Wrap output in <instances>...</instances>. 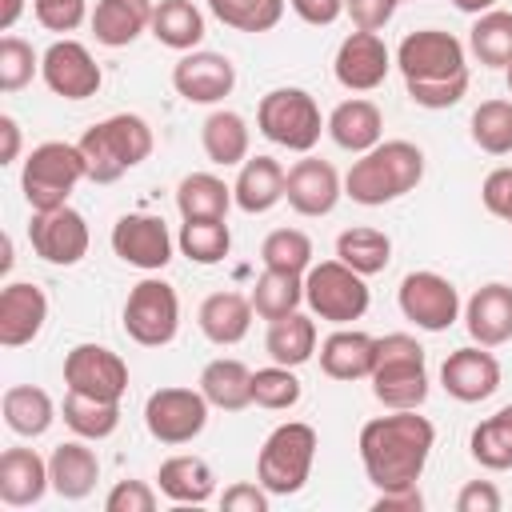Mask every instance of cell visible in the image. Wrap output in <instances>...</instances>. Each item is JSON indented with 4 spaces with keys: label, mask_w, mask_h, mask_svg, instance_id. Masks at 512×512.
<instances>
[{
    "label": "cell",
    "mask_w": 512,
    "mask_h": 512,
    "mask_svg": "<svg viewBox=\"0 0 512 512\" xmlns=\"http://www.w3.org/2000/svg\"><path fill=\"white\" fill-rule=\"evenodd\" d=\"M252 316H256V308H252L248 296H240V292H212V296H204V304L196 312V324H200V332L212 344L228 348V344H240L248 336Z\"/></svg>",
    "instance_id": "cell-27"
},
{
    "label": "cell",
    "mask_w": 512,
    "mask_h": 512,
    "mask_svg": "<svg viewBox=\"0 0 512 512\" xmlns=\"http://www.w3.org/2000/svg\"><path fill=\"white\" fill-rule=\"evenodd\" d=\"M368 284L344 260H320L304 272V304L328 324H352L368 312Z\"/></svg>",
    "instance_id": "cell-9"
},
{
    "label": "cell",
    "mask_w": 512,
    "mask_h": 512,
    "mask_svg": "<svg viewBox=\"0 0 512 512\" xmlns=\"http://www.w3.org/2000/svg\"><path fill=\"white\" fill-rule=\"evenodd\" d=\"M208 8L236 32H268L284 16V0H208Z\"/></svg>",
    "instance_id": "cell-45"
},
{
    "label": "cell",
    "mask_w": 512,
    "mask_h": 512,
    "mask_svg": "<svg viewBox=\"0 0 512 512\" xmlns=\"http://www.w3.org/2000/svg\"><path fill=\"white\" fill-rule=\"evenodd\" d=\"M40 76L44 84L64 96V100H88L100 92L104 76H100V64L92 60V52L80 44V40H52L48 52L40 56Z\"/></svg>",
    "instance_id": "cell-14"
},
{
    "label": "cell",
    "mask_w": 512,
    "mask_h": 512,
    "mask_svg": "<svg viewBox=\"0 0 512 512\" xmlns=\"http://www.w3.org/2000/svg\"><path fill=\"white\" fill-rule=\"evenodd\" d=\"M468 48L480 64L488 68H508L512 64V12L508 8H488L472 20L468 28Z\"/></svg>",
    "instance_id": "cell-37"
},
{
    "label": "cell",
    "mask_w": 512,
    "mask_h": 512,
    "mask_svg": "<svg viewBox=\"0 0 512 512\" xmlns=\"http://www.w3.org/2000/svg\"><path fill=\"white\" fill-rule=\"evenodd\" d=\"M300 380L288 364H268L252 372V404L268 408V412H284L292 404H300Z\"/></svg>",
    "instance_id": "cell-46"
},
{
    "label": "cell",
    "mask_w": 512,
    "mask_h": 512,
    "mask_svg": "<svg viewBox=\"0 0 512 512\" xmlns=\"http://www.w3.org/2000/svg\"><path fill=\"white\" fill-rule=\"evenodd\" d=\"M460 12H468V16H480V12H488V8H496V0H452Z\"/></svg>",
    "instance_id": "cell-58"
},
{
    "label": "cell",
    "mask_w": 512,
    "mask_h": 512,
    "mask_svg": "<svg viewBox=\"0 0 512 512\" xmlns=\"http://www.w3.org/2000/svg\"><path fill=\"white\" fill-rule=\"evenodd\" d=\"M108 512H156V488L144 480H120L108 496H104Z\"/></svg>",
    "instance_id": "cell-49"
},
{
    "label": "cell",
    "mask_w": 512,
    "mask_h": 512,
    "mask_svg": "<svg viewBox=\"0 0 512 512\" xmlns=\"http://www.w3.org/2000/svg\"><path fill=\"white\" fill-rule=\"evenodd\" d=\"M264 348H268L272 364H288V368L308 364L312 352H316V320L304 316L300 308L288 312V316H280V320H268Z\"/></svg>",
    "instance_id": "cell-33"
},
{
    "label": "cell",
    "mask_w": 512,
    "mask_h": 512,
    "mask_svg": "<svg viewBox=\"0 0 512 512\" xmlns=\"http://www.w3.org/2000/svg\"><path fill=\"white\" fill-rule=\"evenodd\" d=\"M112 252L140 272H160L172 260L168 224L148 212H128L112 224Z\"/></svg>",
    "instance_id": "cell-16"
},
{
    "label": "cell",
    "mask_w": 512,
    "mask_h": 512,
    "mask_svg": "<svg viewBox=\"0 0 512 512\" xmlns=\"http://www.w3.org/2000/svg\"><path fill=\"white\" fill-rule=\"evenodd\" d=\"M260 260H264V268L304 276V272L312 268V240H308V232H300V228H276V232L264 236Z\"/></svg>",
    "instance_id": "cell-43"
},
{
    "label": "cell",
    "mask_w": 512,
    "mask_h": 512,
    "mask_svg": "<svg viewBox=\"0 0 512 512\" xmlns=\"http://www.w3.org/2000/svg\"><path fill=\"white\" fill-rule=\"evenodd\" d=\"M64 384L68 392L120 404V396L128 392V364L104 344H76L64 356Z\"/></svg>",
    "instance_id": "cell-13"
},
{
    "label": "cell",
    "mask_w": 512,
    "mask_h": 512,
    "mask_svg": "<svg viewBox=\"0 0 512 512\" xmlns=\"http://www.w3.org/2000/svg\"><path fill=\"white\" fill-rule=\"evenodd\" d=\"M36 72H40V56L32 52V44L20 36H4L0 40V92H20Z\"/></svg>",
    "instance_id": "cell-47"
},
{
    "label": "cell",
    "mask_w": 512,
    "mask_h": 512,
    "mask_svg": "<svg viewBox=\"0 0 512 512\" xmlns=\"http://www.w3.org/2000/svg\"><path fill=\"white\" fill-rule=\"evenodd\" d=\"M28 240H32V252L48 264H80L88 256V220L76 212V208H52V212H32V224H28Z\"/></svg>",
    "instance_id": "cell-15"
},
{
    "label": "cell",
    "mask_w": 512,
    "mask_h": 512,
    "mask_svg": "<svg viewBox=\"0 0 512 512\" xmlns=\"http://www.w3.org/2000/svg\"><path fill=\"white\" fill-rule=\"evenodd\" d=\"M232 200V188L212 172H188L176 184V208L184 220H224Z\"/></svg>",
    "instance_id": "cell-34"
},
{
    "label": "cell",
    "mask_w": 512,
    "mask_h": 512,
    "mask_svg": "<svg viewBox=\"0 0 512 512\" xmlns=\"http://www.w3.org/2000/svg\"><path fill=\"white\" fill-rule=\"evenodd\" d=\"M344 196L340 188V176L328 160H316V156H304L288 168V180H284V200L292 212L300 216H328L336 208V200Z\"/></svg>",
    "instance_id": "cell-20"
},
{
    "label": "cell",
    "mask_w": 512,
    "mask_h": 512,
    "mask_svg": "<svg viewBox=\"0 0 512 512\" xmlns=\"http://www.w3.org/2000/svg\"><path fill=\"white\" fill-rule=\"evenodd\" d=\"M48 320V296L32 280H12L0 292V344L4 348H24L40 336Z\"/></svg>",
    "instance_id": "cell-21"
},
{
    "label": "cell",
    "mask_w": 512,
    "mask_h": 512,
    "mask_svg": "<svg viewBox=\"0 0 512 512\" xmlns=\"http://www.w3.org/2000/svg\"><path fill=\"white\" fill-rule=\"evenodd\" d=\"M464 328L476 344L484 348H500L512 340V284H484L472 292V300L464 304Z\"/></svg>",
    "instance_id": "cell-22"
},
{
    "label": "cell",
    "mask_w": 512,
    "mask_h": 512,
    "mask_svg": "<svg viewBox=\"0 0 512 512\" xmlns=\"http://www.w3.org/2000/svg\"><path fill=\"white\" fill-rule=\"evenodd\" d=\"M52 488L48 460L36 448H8L0 456V500L8 508H32Z\"/></svg>",
    "instance_id": "cell-23"
},
{
    "label": "cell",
    "mask_w": 512,
    "mask_h": 512,
    "mask_svg": "<svg viewBox=\"0 0 512 512\" xmlns=\"http://www.w3.org/2000/svg\"><path fill=\"white\" fill-rule=\"evenodd\" d=\"M208 408L200 388H156L144 400V428L160 444H188L204 432Z\"/></svg>",
    "instance_id": "cell-11"
},
{
    "label": "cell",
    "mask_w": 512,
    "mask_h": 512,
    "mask_svg": "<svg viewBox=\"0 0 512 512\" xmlns=\"http://www.w3.org/2000/svg\"><path fill=\"white\" fill-rule=\"evenodd\" d=\"M472 140L488 156L512 152V100H484L472 112Z\"/></svg>",
    "instance_id": "cell-44"
},
{
    "label": "cell",
    "mask_w": 512,
    "mask_h": 512,
    "mask_svg": "<svg viewBox=\"0 0 512 512\" xmlns=\"http://www.w3.org/2000/svg\"><path fill=\"white\" fill-rule=\"evenodd\" d=\"M76 144L84 152L88 180L112 184L152 156V128L136 112H116V116H104L100 124H92Z\"/></svg>",
    "instance_id": "cell-4"
},
{
    "label": "cell",
    "mask_w": 512,
    "mask_h": 512,
    "mask_svg": "<svg viewBox=\"0 0 512 512\" xmlns=\"http://www.w3.org/2000/svg\"><path fill=\"white\" fill-rule=\"evenodd\" d=\"M504 80H508V92H512V64L504 68Z\"/></svg>",
    "instance_id": "cell-60"
},
{
    "label": "cell",
    "mask_w": 512,
    "mask_h": 512,
    "mask_svg": "<svg viewBox=\"0 0 512 512\" xmlns=\"http://www.w3.org/2000/svg\"><path fill=\"white\" fill-rule=\"evenodd\" d=\"M336 260H344L360 276H376L392 260V240L380 228H344L336 236Z\"/></svg>",
    "instance_id": "cell-38"
},
{
    "label": "cell",
    "mask_w": 512,
    "mask_h": 512,
    "mask_svg": "<svg viewBox=\"0 0 512 512\" xmlns=\"http://www.w3.org/2000/svg\"><path fill=\"white\" fill-rule=\"evenodd\" d=\"M268 500H272V492L256 480V484H232V488H224L220 508L224 512H268Z\"/></svg>",
    "instance_id": "cell-52"
},
{
    "label": "cell",
    "mask_w": 512,
    "mask_h": 512,
    "mask_svg": "<svg viewBox=\"0 0 512 512\" xmlns=\"http://www.w3.org/2000/svg\"><path fill=\"white\" fill-rule=\"evenodd\" d=\"M48 476H52V492H56V496H64V500H84V496L96 488V480H100V460H96V452L84 444V436H80V440H64V444H56L52 456H48Z\"/></svg>",
    "instance_id": "cell-24"
},
{
    "label": "cell",
    "mask_w": 512,
    "mask_h": 512,
    "mask_svg": "<svg viewBox=\"0 0 512 512\" xmlns=\"http://www.w3.org/2000/svg\"><path fill=\"white\" fill-rule=\"evenodd\" d=\"M480 200L492 216L508 220L512 224V168H492L480 184Z\"/></svg>",
    "instance_id": "cell-50"
},
{
    "label": "cell",
    "mask_w": 512,
    "mask_h": 512,
    "mask_svg": "<svg viewBox=\"0 0 512 512\" xmlns=\"http://www.w3.org/2000/svg\"><path fill=\"white\" fill-rule=\"evenodd\" d=\"M252 308L260 320H280L288 312L300 308L304 300V276H292V272H276V268H264L252 284Z\"/></svg>",
    "instance_id": "cell-39"
},
{
    "label": "cell",
    "mask_w": 512,
    "mask_h": 512,
    "mask_svg": "<svg viewBox=\"0 0 512 512\" xmlns=\"http://www.w3.org/2000/svg\"><path fill=\"white\" fill-rule=\"evenodd\" d=\"M436 428L416 408H392V416H376L360 428V464L376 492L412 488L424 476L432 456Z\"/></svg>",
    "instance_id": "cell-1"
},
{
    "label": "cell",
    "mask_w": 512,
    "mask_h": 512,
    "mask_svg": "<svg viewBox=\"0 0 512 512\" xmlns=\"http://www.w3.org/2000/svg\"><path fill=\"white\" fill-rule=\"evenodd\" d=\"M440 384L452 400L460 404H480L500 388V360L484 344H468L444 356L440 364Z\"/></svg>",
    "instance_id": "cell-19"
},
{
    "label": "cell",
    "mask_w": 512,
    "mask_h": 512,
    "mask_svg": "<svg viewBox=\"0 0 512 512\" xmlns=\"http://www.w3.org/2000/svg\"><path fill=\"white\" fill-rule=\"evenodd\" d=\"M504 496L492 480H468L456 496V512H500Z\"/></svg>",
    "instance_id": "cell-53"
},
{
    "label": "cell",
    "mask_w": 512,
    "mask_h": 512,
    "mask_svg": "<svg viewBox=\"0 0 512 512\" xmlns=\"http://www.w3.org/2000/svg\"><path fill=\"white\" fill-rule=\"evenodd\" d=\"M152 12H156V0H96L92 36L104 48H124L152 28Z\"/></svg>",
    "instance_id": "cell-28"
},
{
    "label": "cell",
    "mask_w": 512,
    "mask_h": 512,
    "mask_svg": "<svg viewBox=\"0 0 512 512\" xmlns=\"http://www.w3.org/2000/svg\"><path fill=\"white\" fill-rule=\"evenodd\" d=\"M424 180V152L412 140H380L376 148L360 152L344 176V196H352L364 208L392 204L408 196Z\"/></svg>",
    "instance_id": "cell-3"
},
{
    "label": "cell",
    "mask_w": 512,
    "mask_h": 512,
    "mask_svg": "<svg viewBox=\"0 0 512 512\" xmlns=\"http://www.w3.org/2000/svg\"><path fill=\"white\" fill-rule=\"evenodd\" d=\"M12 268V240L4 236V260H0V272H8Z\"/></svg>",
    "instance_id": "cell-59"
},
{
    "label": "cell",
    "mask_w": 512,
    "mask_h": 512,
    "mask_svg": "<svg viewBox=\"0 0 512 512\" xmlns=\"http://www.w3.org/2000/svg\"><path fill=\"white\" fill-rule=\"evenodd\" d=\"M0 136H4V148H0V164H12L20 156V124L12 116H0Z\"/></svg>",
    "instance_id": "cell-56"
},
{
    "label": "cell",
    "mask_w": 512,
    "mask_h": 512,
    "mask_svg": "<svg viewBox=\"0 0 512 512\" xmlns=\"http://www.w3.org/2000/svg\"><path fill=\"white\" fill-rule=\"evenodd\" d=\"M388 68H392V52H388L384 36L380 32H360V28L340 40L336 60H332V72H336V80L348 92H372V88H380L384 76H388Z\"/></svg>",
    "instance_id": "cell-17"
},
{
    "label": "cell",
    "mask_w": 512,
    "mask_h": 512,
    "mask_svg": "<svg viewBox=\"0 0 512 512\" xmlns=\"http://www.w3.org/2000/svg\"><path fill=\"white\" fill-rule=\"evenodd\" d=\"M60 416L84 440H104V436H112L120 428V404L116 400H96V396H80V392L64 396Z\"/></svg>",
    "instance_id": "cell-41"
},
{
    "label": "cell",
    "mask_w": 512,
    "mask_h": 512,
    "mask_svg": "<svg viewBox=\"0 0 512 512\" xmlns=\"http://www.w3.org/2000/svg\"><path fill=\"white\" fill-rule=\"evenodd\" d=\"M376 364V336L356 332V328H336L320 344V368L332 380H364L372 376Z\"/></svg>",
    "instance_id": "cell-25"
},
{
    "label": "cell",
    "mask_w": 512,
    "mask_h": 512,
    "mask_svg": "<svg viewBox=\"0 0 512 512\" xmlns=\"http://www.w3.org/2000/svg\"><path fill=\"white\" fill-rule=\"evenodd\" d=\"M176 244L192 264H220L232 248V232L224 220H184Z\"/></svg>",
    "instance_id": "cell-42"
},
{
    "label": "cell",
    "mask_w": 512,
    "mask_h": 512,
    "mask_svg": "<svg viewBox=\"0 0 512 512\" xmlns=\"http://www.w3.org/2000/svg\"><path fill=\"white\" fill-rule=\"evenodd\" d=\"M288 4L304 24H316V28L340 20V12H344V0H288Z\"/></svg>",
    "instance_id": "cell-54"
},
{
    "label": "cell",
    "mask_w": 512,
    "mask_h": 512,
    "mask_svg": "<svg viewBox=\"0 0 512 512\" xmlns=\"http://www.w3.org/2000/svg\"><path fill=\"white\" fill-rule=\"evenodd\" d=\"M328 136L344 148V152H368V148H376L380 144V136H384V112L372 104V100H364V96H352V100H344V104H336L332 108V116H328Z\"/></svg>",
    "instance_id": "cell-26"
},
{
    "label": "cell",
    "mask_w": 512,
    "mask_h": 512,
    "mask_svg": "<svg viewBox=\"0 0 512 512\" xmlns=\"http://www.w3.org/2000/svg\"><path fill=\"white\" fill-rule=\"evenodd\" d=\"M284 180H288V172L280 168L276 156H248L240 164V176L232 184V196H236V204L244 212L260 216V212H268V208H276L284 200Z\"/></svg>",
    "instance_id": "cell-29"
},
{
    "label": "cell",
    "mask_w": 512,
    "mask_h": 512,
    "mask_svg": "<svg viewBox=\"0 0 512 512\" xmlns=\"http://www.w3.org/2000/svg\"><path fill=\"white\" fill-rule=\"evenodd\" d=\"M400 0H344V12L352 16V24L360 32H380L392 16H396Z\"/></svg>",
    "instance_id": "cell-51"
},
{
    "label": "cell",
    "mask_w": 512,
    "mask_h": 512,
    "mask_svg": "<svg viewBox=\"0 0 512 512\" xmlns=\"http://www.w3.org/2000/svg\"><path fill=\"white\" fill-rule=\"evenodd\" d=\"M24 12V0H0V32H8Z\"/></svg>",
    "instance_id": "cell-57"
},
{
    "label": "cell",
    "mask_w": 512,
    "mask_h": 512,
    "mask_svg": "<svg viewBox=\"0 0 512 512\" xmlns=\"http://www.w3.org/2000/svg\"><path fill=\"white\" fill-rule=\"evenodd\" d=\"M32 8L48 32H76L88 16V0H32Z\"/></svg>",
    "instance_id": "cell-48"
},
{
    "label": "cell",
    "mask_w": 512,
    "mask_h": 512,
    "mask_svg": "<svg viewBox=\"0 0 512 512\" xmlns=\"http://www.w3.org/2000/svg\"><path fill=\"white\" fill-rule=\"evenodd\" d=\"M256 128L288 148V152H312L320 132L328 128V120H320V104L312 92L304 88H272L260 96L256 104Z\"/></svg>",
    "instance_id": "cell-8"
},
{
    "label": "cell",
    "mask_w": 512,
    "mask_h": 512,
    "mask_svg": "<svg viewBox=\"0 0 512 512\" xmlns=\"http://www.w3.org/2000/svg\"><path fill=\"white\" fill-rule=\"evenodd\" d=\"M396 68L412 104L420 108H452L468 92V56L464 44L444 28H416L396 48Z\"/></svg>",
    "instance_id": "cell-2"
},
{
    "label": "cell",
    "mask_w": 512,
    "mask_h": 512,
    "mask_svg": "<svg viewBox=\"0 0 512 512\" xmlns=\"http://www.w3.org/2000/svg\"><path fill=\"white\" fill-rule=\"evenodd\" d=\"M172 88L188 100V104H220L232 88H236V68L224 52H204L192 48L176 60L172 68Z\"/></svg>",
    "instance_id": "cell-18"
},
{
    "label": "cell",
    "mask_w": 512,
    "mask_h": 512,
    "mask_svg": "<svg viewBox=\"0 0 512 512\" xmlns=\"http://www.w3.org/2000/svg\"><path fill=\"white\" fill-rule=\"evenodd\" d=\"M396 304L404 312V320H412L416 328L424 332H444L460 320V292L448 276L440 272H408L400 280V292H396Z\"/></svg>",
    "instance_id": "cell-12"
},
{
    "label": "cell",
    "mask_w": 512,
    "mask_h": 512,
    "mask_svg": "<svg viewBox=\"0 0 512 512\" xmlns=\"http://www.w3.org/2000/svg\"><path fill=\"white\" fill-rule=\"evenodd\" d=\"M164 48L176 52H192L204 40V16L192 0H156L152 12V28H148Z\"/></svg>",
    "instance_id": "cell-36"
},
{
    "label": "cell",
    "mask_w": 512,
    "mask_h": 512,
    "mask_svg": "<svg viewBox=\"0 0 512 512\" xmlns=\"http://www.w3.org/2000/svg\"><path fill=\"white\" fill-rule=\"evenodd\" d=\"M200 392L212 408L220 412H240L252 404V368L236 356H220V360H208L204 372H200Z\"/></svg>",
    "instance_id": "cell-31"
},
{
    "label": "cell",
    "mask_w": 512,
    "mask_h": 512,
    "mask_svg": "<svg viewBox=\"0 0 512 512\" xmlns=\"http://www.w3.org/2000/svg\"><path fill=\"white\" fill-rule=\"evenodd\" d=\"M368 380L384 408H420L428 400V364L420 340L408 332L376 336V364Z\"/></svg>",
    "instance_id": "cell-5"
},
{
    "label": "cell",
    "mask_w": 512,
    "mask_h": 512,
    "mask_svg": "<svg viewBox=\"0 0 512 512\" xmlns=\"http://www.w3.org/2000/svg\"><path fill=\"white\" fill-rule=\"evenodd\" d=\"M248 124L240 112L232 108H216L204 124H200V144H204V156L220 168H232V164H244L248 160Z\"/></svg>",
    "instance_id": "cell-32"
},
{
    "label": "cell",
    "mask_w": 512,
    "mask_h": 512,
    "mask_svg": "<svg viewBox=\"0 0 512 512\" xmlns=\"http://www.w3.org/2000/svg\"><path fill=\"white\" fill-rule=\"evenodd\" d=\"M80 180H88L84 152H80V144H64V140L36 144L20 168V192L32 212L64 208Z\"/></svg>",
    "instance_id": "cell-6"
},
{
    "label": "cell",
    "mask_w": 512,
    "mask_h": 512,
    "mask_svg": "<svg viewBox=\"0 0 512 512\" xmlns=\"http://www.w3.org/2000/svg\"><path fill=\"white\" fill-rule=\"evenodd\" d=\"M316 444H320L316 428L304 424V420H288V424L272 428L260 456H256V480L272 496H296L312 476Z\"/></svg>",
    "instance_id": "cell-7"
},
{
    "label": "cell",
    "mask_w": 512,
    "mask_h": 512,
    "mask_svg": "<svg viewBox=\"0 0 512 512\" xmlns=\"http://www.w3.org/2000/svg\"><path fill=\"white\" fill-rule=\"evenodd\" d=\"M156 484L160 492L172 500V504H204L212 500L216 492V472L204 456H192V452H180V456H168L156 472Z\"/></svg>",
    "instance_id": "cell-30"
},
{
    "label": "cell",
    "mask_w": 512,
    "mask_h": 512,
    "mask_svg": "<svg viewBox=\"0 0 512 512\" xmlns=\"http://www.w3.org/2000/svg\"><path fill=\"white\" fill-rule=\"evenodd\" d=\"M0 412H4V424L16 432V436H44L56 420V404L44 388L36 384H12L0 400Z\"/></svg>",
    "instance_id": "cell-35"
},
{
    "label": "cell",
    "mask_w": 512,
    "mask_h": 512,
    "mask_svg": "<svg viewBox=\"0 0 512 512\" xmlns=\"http://www.w3.org/2000/svg\"><path fill=\"white\" fill-rule=\"evenodd\" d=\"M372 508H376V512H420V508H424V496H420L416 484H412V488H388V492L376 496Z\"/></svg>",
    "instance_id": "cell-55"
},
{
    "label": "cell",
    "mask_w": 512,
    "mask_h": 512,
    "mask_svg": "<svg viewBox=\"0 0 512 512\" xmlns=\"http://www.w3.org/2000/svg\"><path fill=\"white\" fill-rule=\"evenodd\" d=\"M124 332L144 348H164L180 332V296L168 280H140L124 300Z\"/></svg>",
    "instance_id": "cell-10"
},
{
    "label": "cell",
    "mask_w": 512,
    "mask_h": 512,
    "mask_svg": "<svg viewBox=\"0 0 512 512\" xmlns=\"http://www.w3.org/2000/svg\"><path fill=\"white\" fill-rule=\"evenodd\" d=\"M468 452H472V460H476L480 468H488V472L512 468V404L472 428Z\"/></svg>",
    "instance_id": "cell-40"
}]
</instances>
